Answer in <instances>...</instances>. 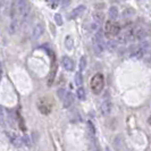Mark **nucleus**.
I'll return each instance as SVG.
<instances>
[{
  "mask_svg": "<svg viewBox=\"0 0 151 151\" xmlns=\"http://www.w3.org/2000/svg\"><path fill=\"white\" fill-rule=\"evenodd\" d=\"M111 101L110 100H106V101H104L102 102V105L100 107V110H101V114L104 115V116H108L109 114L111 113Z\"/></svg>",
  "mask_w": 151,
  "mask_h": 151,
  "instance_id": "1a4fd4ad",
  "label": "nucleus"
},
{
  "mask_svg": "<svg viewBox=\"0 0 151 151\" xmlns=\"http://www.w3.org/2000/svg\"><path fill=\"white\" fill-rule=\"evenodd\" d=\"M73 99H74L73 98V94L70 92H67L66 97L63 100V107L64 108H69V107L72 106V104H73Z\"/></svg>",
  "mask_w": 151,
  "mask_h": 151,
  "instance_id": "f8f14e48",
  "label": "nucleus"
},
{
  "mask_svg": "<svg viewBox=\"0 0 151 151\" xmlns=\"http://www.w3.org/2000/svg\"><path fill=\"white\" fill-rule=\"evenodd\" d=\"M121 32V27L114 21H107L105 24V34L107 37H116Z\"/></svg>",
  "mask_w": 151,
  "mask_h": 151,
  "instance_id": "7ed1b4c3",
  "label": "nucleus"
},
{
  "mask_svg": "<svg viewBox=\"0 0 151 151\" xmlns=\"http://www.w3.org/2000/svg\"><path fill=\"white\" fill-rule=\"evenodd\" d=\"M17 13L21 17L25 18L29 14V1L27 0H18L17 2Z\"/></svg>",
  "mask_w": 151,
  "mask_h": 151,
  "instance_id": "39448f33",
  "label": "nucleus"
},
{
  "mask_svg": "<svg viewBox=\"0 0 151 151\" xmlns=\"http://www.w3.org/2000/svg\"><path fill=\"white\" fill-rule=\"evenodd\" d=\"M106 47L109 51H115V50L117 49V41H115V40H109L106 43Z\"/></svg>",
  "mask_w": 151,
  "mask_h": 151,
  "instance_id": "4468645a",
  "label": "nucleus"
},
{
  "mask_svg": "<svg viewBox=\"0 0 151 151\" xmlns=\"http://www.w3.org/2000/svg\"><path fill=\"white\" fill-rule=\"evenodd\" d=\"M55 21H56V23H57L58 25H61V24H63V19H61L60 14H56V15H55Z\"/></svg>",
  "mask_w": 151,
  "mask_h": 151,
  "instance_id": "412c9836",
  "label": "nucleus"
},
{
  "mask_svg": "<svg viewBox=\"0 0 151 151\" xmlns=\"http://www.w3.org/2000/svg\"><path fill=\"white\" fill-rule=\"evenodd\" d=\"M5 4H6V0H1V7L5 8Z\"/></svg>",
  "mask_w": 151,
  "mask_h": 151,
  "instance_id": "b1692460",
  "label": "nucleus"
},
{
  "mask_svg": "<svg viewBox=\"0 0 151 151\" xmlns=\"http://www.w3.org/2000/svg\"><path fill=\"white\" fill-rule=\"evenodd\" d=\"M23 142L26 144V145H30L31 142H30V139H29V136H27V135L24 136V137H23Z\"/></svg>",
  "mask_w": 151,
  "mask_h": 151,
  "instance_id": "5701e85b",
  "label": "nucleus"
},
{
  "mask_svg": "<svg viewBox=\"0 0 151 151\" xmlns=\"http://www.w3.org/2000/svg\"><path fill=\"white\" fill-rule=\"evenodd\" d=\"M140 1H141V0H140Z\"/></svg>",
  "mask_w": 151,
  "mask_h": 151,
  "instance_id": "a878e982",
  "label": "nucleus"
},
{
  "mask_svg": "<svg viewBox=\"0 0 151 151\" xmlns=\"http://www.w3.org/2000/svg\"><path fill=\"white\" fill-rule=\"evenodd\" d=\"M43 26L41 25V24H38V25H35L34 26V29H33V32H32V39L33 40H38L42 34H43Z\"/></svg>",
  "mask_w": 151,
  "mask_h": 151,
  "instance_id": "9d476101",
  "label": "nucleus"
},
{
  "mask_svg": "<svg viewBox=\"0 0 151 151\" xmlns=\"http://www.w3.org/2000/svg\"><path fill=\"white\" fill-rule=\"evenodd\" d=\"M61 7L63 8H66L69 6V4H70V0H61Z\"/></svg>",
  "mask_w": 151,
  "mask_h": 151,
  "instance_id": "4be33fe9",
  "label": "nucleus"
},
{
  "mask_svg": "<svg viewBox=\"0 0 151 151\" xmlns=\"http://www.w3.org/2000/svg\"><path fill=\"white\" fill-rule=\"evenodd\" d=\"M109 18H110V21H114V22L118 18V9L116 7L109 8Z\"/></svg>",
  "mask_w": 151,
  "mask_h": 151,
  "instance_id": "ddd939ff",
  "label": "nucleus"
},
{
  "mask_svg": "<svg viewBox=\"0 0 151 151\" xmlns=\"http://www.w3.org/2000/svg\"><path fill=\"white\" fill-rule=\"evenodd\" d=\"M83 83V76H82V73L81 72H77L75 74V84L77 86H81Z\"/></svg>",
  "mask_w": 151,
  "mask_h": 151,
  "instance_id": "dca6fc26",
  "label": "nucleus"
},
{
  "mask_svg": "<svg viewBox=\"0 0 151 151\" xmlns=\"http://www.w3.org/2000/svg\"><path fill=\"white\" fill-rule=\"evenodd\" d=\"M133 35H134V40H139V41H143L144 39H147L148 35V31L145 30V27L136 25L133 26Z\"/></svg>",
  "mask_w": 151,
  "mask_h": 151,
  "instance_id": "20e7f679",
  "label": "nucleus"
},
{
  "mask_svg": "<svg viewBox=\"0 0 151 151\" xmlns=\"http://www.w3.org/2000/svg\"><path fill=\"white\" fill-rule=\"evenodd\" d=\"M8 137L10 139V141L13 142V144H15L16 147H21L23 144V139H21L19 136L14 134V133H8Z\"/></svg>",
  "mask_w": 151,
  "mask_h": 151,
  "instance_id": "9b49d317",
  "label": "nucleus"
},
{
  "mask_svg": "<svg viewBox=\"0 0 151 151\" xmlns=\"http://www.w3.org/2000/svg\"><path fill=\"white\" fill-rule=\"evenodd\" d=\"M77 97H78L80 100H85L86 93H85V90H84L83 88H78L77 89Z\"/></svg>",
  "mask_w": 151,
  "mask_h": 151,
  "instance_id": "a211bd4d",
  "label": "nucleus"
},
{
  "mask_svg": "<svg viewBox=\"0 0 151 151\" xmlns=\"http://www.w3.org/2000/svg\"><path fill=\"white\" fill-rule=\"evenodd\" d=\"M91 90L93 93L99 94L101 91L104 90V86H105V80H104V76L100 73H97L96 75H93V77L91 78L90 82Z\"/></svg>",
  "mask_w": 151,
  "mask_h": 151,
  "instance_id": "f257e3e1",
  "label": "nucleus"
},
{
  "mask_svg": "<svg viewBox=\"0 0 151 151\" xmlns=\"http://www.w3.org/2000/svg\"><path fill=\"white\" fill-rule=\"evenodd\" d=\"M105 41H104V35H102V32L100 30H98L96 32V34L93 35V48H94V51L97 55H100V53L104 51L105 49Z\"/></svg>",
  "mask_w": 151,
  "mask_h": 151,
  "instance_id": "f03ea898",
  "label": "nucleus"
},
{
  "mask_svg": "<svg viewBox=\"0 0 151 151\" xmlns=\"http://www.w3.org/2000/svg\"><path fill=\"white\" fill-rule=\"evenodd\" d=\"M85 9H86V7H85L84 5H80V6H77V7L74 8V9L70 12V14H69V18H70V19H74V18L80 17V16L82 15L84 12H85Z\"/></svg>",
  "mask_w": 151,
  "mask_h": 151,
  "instance_id": "6e6552de",
  "label": "nucleus"
},
{
  "mask_svg": "<svg viewBox=\"0 0 151 151\" xmlns=\"http://www.w3.org/2000/svg\"><path fill=\"white\" fill-rule=\"evenodd\" d=\"M38 107H39V110L42 114H49L50 110H51V104L48 101V99L45 98H41L39 100Z\"/></svg>",
  "mask_w": 151,
  "mask_h": 151,
  "instance_id": "423d86ee",
  "label": "nucleus"
},
{
  "mask_svg": "<svg viewBox=\"0 0 151 151\" xmlns=\"http://www.w3.org/2000/svg\"><path fill=\"white\" fill-rule=\"evenodd\" d=\"M102 19H104V15L101 13H94L93 14V21H94V23H97L98 25L102 22Z\"/></svg>",
  "mask_w": 151,
  "mask_h": 151,
  "instance_id": "f3484780",
  "label": "nucleus"
},
{
  "mask_svg": "<svg viewBox=\"0 0 151 151\" xmlns=\"http://www.w3.org/2000/svg\"><path fill=\"white\" fill-rule=\"evenodd\" d=\"M61 64H63V67L65 68L66 70H68V72H73V70H74V67H75L74 61L72 60L69 57H67V56L63 57V59H61Z\"/></svg>",
  "mask_w": 151,
  "mask_h": 151,
  "instance_id": "0eeeda50",
  "label": "nucleus"
},
{
  "mask_svg": "<svg viewBox=\"0 0 151 151\" xmlns=\"http://www.w3.org/2000/svg\"><path fill=\"white\" fill-rule=\"evenodd\" d=\"M65 45L68 50H72L73 49V45H74V40L70 35H67L66 39H65Z\"/></svg>",
  "mask_w": 151,
  "mask_h": 151,
  "instance_id": "2eb2a0df",
  "label": "nucleus"
},
{
  "mask_svg": "<svg viewBox=\"0 0 151 151\" xmlns=\"http://www.w3.org/2000/svg\"><path fill=\"white\" fill-rule=\"evenodd\" d=\"M149 123L151 124V116H150V118H149Z\"/></svg>",
  "mask_w": 151,
  "mask_h": 151,
  "instance_id": "393cba45",
  "label": "nucleus"
},
{
  "mask_svg": "<svg viewBox=\"0 0 151 151\" xmlns=\"http://www.w3.org/2000/svg\"><path fill=\"white\" fill-rule=\"evenodd\" d=\"M45 2H47V5L51 8V9H55V8H57V6H58L59 0H45Z\"/></svg>",
  "mask_w": 151,
  "mask_h": 151,
  "instance_id": "6ab92c4d",
  "label": "nucleus"
},
{
  "mask_svg": "<svg viewBox=\"0 0 151 151\" xmlns=\"http://www.w3.org/2000/svg\"><path fill=\"white\" fill-rule=\"evenodd\" d=\"M85 66H86V58L84 56H82L80 58V72H83L85 69Z\"/></svg>",
  "mask_w": 151,
  "mask_h": 151,
  "instance_id": "aec40b11",
  "label": "nucleus"
}]
</instances>
